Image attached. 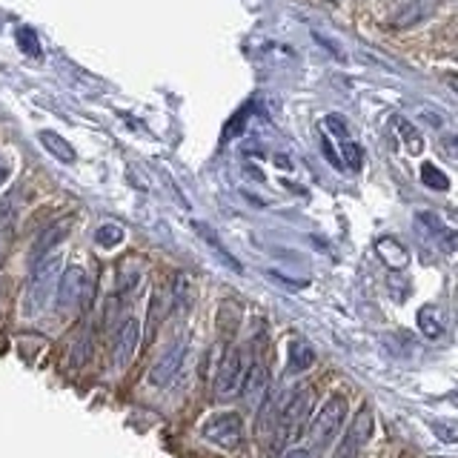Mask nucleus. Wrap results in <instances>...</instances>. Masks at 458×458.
Returning <instances> with one entry per match:
<instances>
[{
    "label": "nucleus",
    "mask_w": 458,
    "mask_h": 458,
    "mask_svg": "<svg viewBox=\"0 0 458 458\" xmlns=\"http://www.w3.org/2000/svg\"><path fill=\"white\" fill-rule=\"evenodd\" d=\"M61 272H64V252L55 250L49 255L38 258L32 261V276L26 281V290H23V315L26 318H35L43 310L49 307V301L57 290V281H61Z\"/></svg>",
    "instance_id": "nucleus-1"
},
{
    "label": "nucleus",
    "mask_w": 458,
    "mask_h": 458,
    "mask_svg": "<svg viewBox=\"0 0 458 458\" xmlns=\"http://www.w3.org/2000/svg\"><path fill=\"white\" fill-rule=\"evenodd\" d=\"M312 404H315V390L310 384L295 386V390L281 401V410H278V419H276V436H272L276 447H284V444L295 441L301 433H304Z\"/></svg>",
    "instance_id": "nucleus-2"
},
{
    "label": "nucleus",
    "mask_w": 458,
    "mask_h": 458,
    "mask_svg": "<svg viewBox=\"0 0 458 458\" xmlns=\"http://www.w3.org/2000/svg\"><path fill=\"white\" fill-rule=\"evenodd\" d=\"M347 395L344 393H333L329 395L321 410L307 421V441H310V453H324L329 444H333L344 427V419H347Z\"/></svg>",
    "instance_id": "nucleus-3"
},
{
    "label": "nucleus",
    "mask_w": 458,
    "mask_h": 458,
    "mask_svg": "<svg viewBox=\"0 0 458 458\" xmlns=\"http://www.w3.org/2000/svg\"><path fill=\"white\" fill-rule=\"evenodd\" d=\"M89 293H92L89 272H86L83 267H78V264L64 267L61 281H57V290H55L57 312H61V315H72V312L83 310L86 301H89Z\"/></svg>",
    "instance_id": "nucleus-4"
},
{
    "label": "nucleus",
    "mask_w": 458,
    "mask_h": 458,
    "mask_svg": "<svg viewBox=\"0 0 458 458\" xmlns=\"http://www.w3.org/2000/svg\"><path fill=\"white\" fill-rule=\"evenodd\" d=\"M243 355L238 347H229L218 364V372H215V384H212V393L218 401H229V398H238L241 393V384H243Z\"/></svg>",
    "instance_id": "nucleus-5"
},
{
    "label": "nucleus",
    "mask_w": 458,
    "mask_h": 458,
    "mask_svg": "<svg viewBox=\"0 0 458 458\" xmlns=\"http://www.w3.org/2000/svg\"><path fill=\"white\" fill-rule=\"evenodd\" d=\"M200 436L218 447H238L243 441V419L238 412H215L200 424Z\"/></svg>",
    "instance_id": "nucleus-6"
},
{
    "label": "nucleus",
    "mask_w": 458,
    "mask_h": 458,
    "mask_svg": "<svg viewBox=\"0 0 458 458\" xmlns=\"http://www.w3.org/2000/svg\"><path fill=\"white\" fill-rule=\"evenodd\" d=\"M372 436V410L369 407H361L355 412V419L350 421L347 433L338 441V450L333 458H358L361 450L367 447V441Z\"/></svg>",
    "instance_id": "nucleus-7"
},
{
    "label": "nucleus",
    "mask_w": 458,
    "mask_h": 458,
    "mask_svg": "<svg viewBox=\"0 0 458 458\" xmlns=\"http://www.w3.org/2000/svg\"><path fill=\"white\" fill-rule=\"evenodd\" d=\"M186 350H190V338H186V335H181V338L172 341L169 347L161 352V358L155 361V367H152V372H149V381H152L155 386H166V384L181 372L183 358H186Z\"/></svg>",
    "instance_id": "nucleus-8"
},
{
    "label": "nucleus",
    "mask_w": 458,
    "mask_h": 458,
    "mask_svg": "<svg viewBox=\"0 0 458 458\" xmlns=\"http://www.w3.org/2000/svg\"><path fill=\"white\" fill-rule=\"evenodd\" d=\"M138 344H140V324L138 318H126L112 338V364L118 369L129 367V361L138 352Z\"/></svg>",
    "instance_id": "nucleus-9"
},
{
    "label": "nucleus",
    "mask_w": 458,
    "mask_h": 458,
    "mask_svg": "<svg viewBox=\"0 0 458 458\" xmlns=\"http://www.w3.org/2000/svg\"><path fill=\"white\" fill-rule=\"evenodd\" d=\"M238 395L247 398V404L255 407V410L264 407V401L269 395V369L261 361L250 364V369L243 372V384H241V393Z\"/></svg>",
    "instance_id": "nucleus-10"
},
{
    "label": "nucleus",
    "mask_w": 458,
    "mask_h": 458,
    "mask_svg": "<svg viewBox=\"0 0 458 458\" xmlns=\"http://www.w3.org/2000/svg\"><path fill=\"white\" fill-rule=\"evenodd\" d=\"M419 329H421V335L427 338V341H438V338H444L447 335V327H450V321H447V312H444L441 307H436V304H427V307H421L419 310Z\"/></svg>",
    "instance_id": "nucleus-11"
},
{
    "label": "nucleus",
    "mask_w": 458,
    "mask_h": 458,
    "mask_svg": "<svg viewBox=\"0 0 458 458\" xmlns=\"http://www.w3.org/2000/svg\"><path fill=\"white\" fill-rule=\"evenodd\" d=\"M69 229H72V218H61L57 224H52L49 229H43V235L35 241V247H32V261L55 252L57 243H64V238L69 235Z\"/></svg>",
    "instance_id": "nucleus-12"
},
{
    "label": "nucleus",
    "mask_w": 458,
    "mask_h": 458,
    "mask_svg": "<svg viewBox=\"0 0 458 458\" xmlns=\"http://www.w3.org/2000/svg\"><path fill=\"white\" fill-rule=\"evenodd\" d=\"M376 252H378V258L381 261L390 267V269H404L407 264H410V252H407V247L401 241H395V238H378L376 241Z\"/></svg>",
    "instance_id": "nucleus-13"
},
{
    "label": "nucleus",
    "mask_w": 458,
    "mask_h": 458,
    "mask_svg": "<svg viewBox=\"0 0 458 458\" xmlns=\"http://www.w3.org/2000/svg\"><path fill=\"white\" fill-rule=\"evenodd\" d=\"M40 138V143H43V149H49L57 161H64V164H72L75 161V149L69 147V140L66 138H61L57 132H52V129H43V132L38 135Z\"/></svg>",
    "instance_id": "nucleus-14"
},
{
    "label": "nucleus",
    "mask_w": 458,
    "mask_h": 458,
    "mask_svg": "<svg viewBox=\"0 0 458 458\" xmlns=\"http://www.w3.org/2000/svg\"><path fill=\"white\" fill-rule=\"evenodd\" d=\"M315 364V350L310 347L307 341H293L290 344V364H286V369L290 372H304Z\"/></svg>",
    "instance_id": "nucleus-15"
},
{
    "label": "nucleus",
    "mask_w": 458,
    "mask_h": 458,
    "mask_svg": "<svg viewBox=\"0 0 458 458\" xmlns=\"http://www.w3.org/2000/svg\"><path fill=\"white\" fill-rule=\"evenodd\" d=\"M12 238H14V207L4 204L0 207V261H4V255L9 252Z\"/></svg>",
    "instance_id": "nucleus-16"
},
{
    "label": "nucleus",
    "mask_w": 458,
    "mask_h": 458,
    "mask_svg": "<svg viewBox=\"0 0 458 458\" xmlns=\"http://www.w3.org/2000/svg\"><path fill=\"white\" fill-rule=\"evenodd\" d=\"M123 238H126V233L121 224H100L95 233V243L104 250H114L118 243H123Z\"/></svg>",
    "instance_id": "nucleus-17"
},
{
    "label": "nucleus",
    "mask_w": 458,
    "mask_h": 458,
    "mask_svg": "<svg viewBox=\"0 0 458 458\" xmlns=\"http://www.w3.org/2000/svg\"><path fill=\"white\" fill-rule=\"evenodd\" d=\"M395 129H398L401 140H404L407 152L419 155V152L424 149V138H421V132H419V129H415L410 121H404V118H395Z\"/></svg>",
    "instance_id": "nucleus-18"
},
{
    "label": "nucleus",
    "mask_w": 458,
    "mask_h": 458,
    "mask_svg": "<svg viewBox=\"0 0 458 458\" xmlns=\"http://www.w3.org/2000/svg\"><path fill=\"white\" fill-rule=\"evenodd\" d=\"M421 181H424V186H429V190H438V192L450 190V178L444 175V172L436 164H424L421 166Z\"/></svg>",
    "instance_id": "nucleus-19"
},
{
    "label": "nucleus",
    "mask_w": 458,
    "mask_h": 458,
    "mask_svg": "<svg viewBox=\"0 0 458 458\" xmlns=\"http://www.w3.org/2000/svg\"><path fill=\"white\" fill-rule=\"evenodd\" d=\"M341 155H344V164L341 166H350V169H361V164H364V152H361V147H358L355 140H341Z\"/></svg>",
    "instance_id": "nucleus-20"
},
{
    "label": "nucleus",
    "mask_w": 458,
    "mask_h": 458,
    "mask_svg": "<svg viewBox=\"0 0 458 458\" xmlns=\"http://www.w3.org/2000/svg\"><path fill=\"white\" fill-rule=\"evenodd\" d=\"M327 126L333 129V132L341 138V140H347L350 138V129H347V123H344L338 114H327Z\"/></svg>",
    "instance_id": "nucleus-21"
},
{
    "label": "nucleus",
    "mask_w": 458,
    "mask_h": 458,
    "mask_svg": "<svg viewBox=\"0 0 458 458\" xmlns=\"http://www.w3.org/2000/svg\"><path fill=\"white\" fill-rule=\"evenodd\" d=\"M21 49H26L29 55H40V49H38V38L32 35V29H23L21 32Z\"/></svg>",
    "instance_id": "nucleus-22"
},
{
    "label": "nucleus",
    "mask_w": 458,
    "mask_h": 458,
    "mask_svg": "<svg viewBox=\"0 0 458 458\" xmlns=\"http://www.w3.org/2000/svg\"><path fill=\"white\" fill-rule=\"evenodd\" d=\"M433 429H436V433H441V436H444V441H447V444H453V441H455V429L444 427V424H433Z\"/></svg>",
    "instance_id": "nucleus-23"
},
{
    "label": "nucleus",
    "mask_w": 458,
    "mask_h": 458,
    "mask_svg": "<svg viewBox=\"0 0 458 458\" xmlns=\"http://www.w3.org/2000/svg\"><path fill=\"white\" fill-rule=\"evenodd\" d=\"M9 175H12V166H9V161L4 155H0V186H4L6 181H9Z\"/></svg>",
    "instance_id": "nucleus-24"
},
{
    "label": "nucleus",
    "mask_w": 458,
    "mask_h": 458,
    "mask_svg": "<svg viewBox=\"0 0 458 458\" xmlns=\"http://www.w3.org/2000/svg\"><path fill=\"white\" fill-rule=\"evenodd\" d=\"M281 458H312V453L310 450H301V447H293V450H286Z\"/></svg>",
    "instance_id": "nucleus-25"
},
{
    "label": "nucleus",
    "mask_w": 458,
    "mask_h": 458,
    "mask_svg": "<svg viewBox=\"0 0 458 458\" xmlns=\"http://www.w3.org/2000/svg\"><path fill=\"white\" fill-rule=\"evenodd\" d=\"M329 4H338V0H329Z\"/></svg>",
    "instance_id": "nucleus-26"
}]
</instances>
